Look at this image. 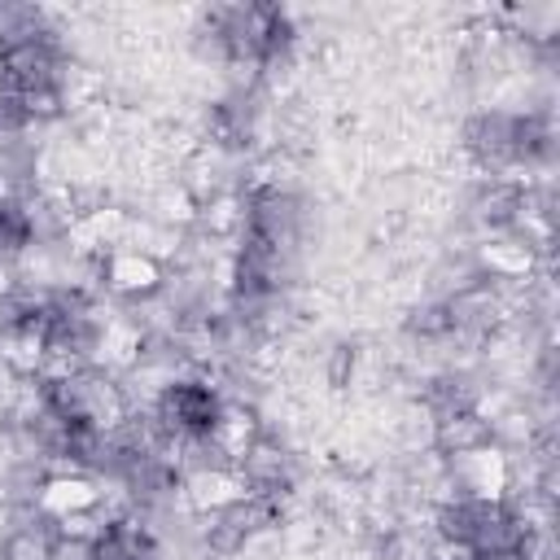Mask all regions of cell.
<instances>
[{"instance_id": "cell-1", "label": "cell", "mask_w": 560, "mask_h": 560, "mask_svg": "<svg viewBox=\"0 0 560 560\" xmlns=\"http://www.w3.org/2000/svg\"><path fill=\"white\" fill-rule=\"evenodd\" d=\"M88 560H153V542H149V534H144L140 525L114 521V525H105V529L92 538Z\"/></svg>"}]
</instances>
